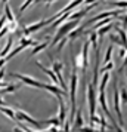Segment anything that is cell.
<instances>
[{
    "instance_id": "obj_46",
    "label": "cell",
    "mask_w": 127,
    "mask_h": 132,
    "mask_svg": "<svg viewBox=\"0 0 127 132\" xmlns=\"http://www.w3.org/2000/svg\"><path fill=\"white\" fill-rule=\"evenodd\" d=\"M0 3H2V5H3V6H5V5H6V3H7V0H2V2H0Z\"/></svg>"
},
{
    "instance_id": "obj_40",
    "label": "cell",
    "mask_w": 127,
    "mask_h": 132,
    "mask_svg": "<svg viewBox=\"0 0 127 132\" xmlns=\"http://www.w3.org/2000/svg\"><path fill=\"white\" fill-rule=\"evenodd\" d=\"M121 21H123V24H124V28H127V15L126 16H121Z\"/></svg>"
},
{
    "instance_id": "obj_25",
    "label": "cell",
    "mask_w": 127,
    "mask_h": 132,
    "mask_svg": "<svg viewBox=\"0 0 127 132\" xmlns=\"http://www.w3.org/2000/svg\"><path fill=\"white\" fill-rule=\"evenodd\" d=\"M0 111H2V113H5L11 120H16V117H15V111H13L12 108H9V107H7V108L6 107H0Z\"/></svg>"
},
{
    "instance_id": "obj_45",
    "label": "cell",
    "mask_w": 127,
    "mask_h": 132,
    "mask_svg": "<svg viewBox=\"0 0 127 132\" xmlns=\"http://www.w3.org/2000/svg\"><path fill=\"white\" fill-rule=\"evenodd\" d=\"M86 3H87V5H90V3H93V2H96V0H84Z\"/></svg>"
},
{
    "instance_id": "obj_18",
    "label": "cell",
    "mask_w": 127,
    "mask_h": 132,
    "mask_svg": "<svg viewBox=\"0 0 127 132\" xmlns=\"http://www.w3.org/2000/svg\"><path fill=\"white\" fill-rule=\"evenodd\" d=\"M73 126L74 129H79L83 126V116H81V110L79 108V111H75V116H74V120H73Z\"/></svg>"
},
{
    "instance_id": "obj_24",
    "label": "cell",
    "mask_w": 127,
    "mask_h": 132,
    "mask_svg": "<svg viewBox=\"0 0 127 132\" xmlns=\"http://www.w3.org/2000/svg\"><path fill=\"white\" fill-rule=\"evenodd\" d=\"M90 43H92V48L95 51V54H99V51H97V33L96 31H92L90 34Z\"/></svg>"
},
{
    "instance_id": "obj_13",
    "label": "cell",
    "mask_w": 127,
    "mask_h": 132,
    "mask_svg": "<svg viewBox=\"0 0 127 132\" xmlns=\"http://www.w3.org/2000/svg\"><path fill=\"white\" fill-rule=\"evenodd\" d=\"M44 89H47L49 92L55 94V96H62V95H67V90H64L62 88H58L56 85H49V83H44Z\"/></svg>"
},
{
    "instance_id": "obj_4",
    "label": "cell",
    "mask_w": 127,
    "mask_h": 132,
    "mask_svg": "<svg viewBox=\"0 0 127 132\" xmlns=\"http://www.w3.org/2000/svg\"><path fill=\"white\" fill-rule=\"evenodd\" d=\"M9 76H11V77L18 79V80H21L24 85H28V86H33V88H38V89H44V83L38 82L37 79L30 77V76H25V74H21V73H11Z\"/></svg>"
},
{
    "instance_id": "obj_19",
    "label": "cell",
    "mask_w": 127,
    "mask_h": 132,
    "mask_svg": "<svg viewBox=\"0 0 127 132\" xmlns=\"http://www.w3.org/2000/svg\"><path fill=\"white\" fill-rule=\"evenodd\" d=\"M12 46H13V37L11 36L9 39H7V43L5 45V48H3V51L0 52V58H3V56H6L11 51H12Z\"/></svg>"
},
{
    "instance_id": "obj_29",
    "label": "cell",
    "mask_w": 127,
    "mask_h": 132,
    "mask_svg": "<svg viewBox=\"0 0 127 132\" xmlns=\"http://www.w3.org/2000/svg\"><path fill=\"white\" fill-rule=\"evenodd\" d=\"M33 2H34V0H25L24 3H22V6L19 7V15H21V13H24L25 11H27V7L30 6V5L33 3Z\"/></svg>"
},
{
    "instance_id": "obj_14",
    "label": "cell",
    "mask_w": 127,
    "mask_h": 132,
    "mask_svg": "<svg viewBox=\"0 0 127 132\" xmlns=\"http://www.w3.org/2000/svg\"><path fill=\"white\" fill-rule=\"evenodd\" d=\"M37 67H38V68H42V70H43V73H46V74H47L49 77L52 79V82H53L55 85H59V80H58V76L55 74V71L52 70V68H46V67H43L42 64H40V62H37Z\"/></svg>"
},
{
    "instance_id": "obj_39",
    "label": "cell",
    "mask_w": 127,
    "mask_h": 132,
    "mask_svg": "<svg viewBox=\"0 0 127 132\" xmlns=\"http://www.w3.org/2000/svg\"><path fill=\"white\" fill-rule=\"evenodd\" d=\"M126 67H127V54H126V58H124V61H123V65H121V68H120V70L123 71V70H124Z\"/></svg>"
},
{
    "instance_id": "obj_28",
    "label": "cell",
    "mask_w": 127,
    "mask_h": 132,
    "mask_svg": "<svg viewBox=\"0 0 127 132\" xmlns=\"http://www.w3.org/2000/svg\"><path fill=\"white\" fill-rule=\"evenodd\" d=\"M112 70H114V62H112V61H109V62H106V64H105L101 70H99V73H101V74H103V73L112 71Z\"/></svg>"
},
{
    "instance_id": "obj_34",
    "label": "cell",
    "mask_w": 127,
    "mask_h": 132,
    "mask_svg": "<svg viewBox=\"0 0 127 132\" xmlns=\"http://www.w3.org/2000/svg\"><path fill=\"white\" fill-rule=\"evenodd\" d=\"M111 42H112V43H117V45H121V46H123V43H121V40H120V37H118V36L111 34Z\"/></svg>"
},
{
    "instance_id": "obj_12",
    "label": "cell",
    "mask_w": 127,
    "mask_h": 132,
    "mask_svg": "<svg viewBox=\"0 0 127 132\" xmlns=\"http://www.w3.org/2000/svg\"><path fill=\"white\" fill-rule=\"evenodd\" d=\"M24 83H7L6 86L0 88V94H13L21 88Z\"/></svg>"
},
{
    "instance_id": "obj_1",
    "label": "cell",
    "mask_w": 127,
    "mask_h": 132,
    "mask_svg": "<svg viewBox=\"0 0 127 132\" xmlns=\"http://www.w3.org/2000/svg\"><path fill=\"white\" fill-rule=\"evenodd\" d=\"M79 21L80 19H73V21H65L64 24H62V27H61L59 30H58V33L55 34V37L50 40V45L52 46H55V45H58V42H59L62 37L68 36V33L71 30H74L75 28V25H79Z\"/></svg>"
},
{
    "instance_id": "obj_38",
    "label": "cell",
    "mask_w": 127,
    "mask_h": 132,
    "mask_svg": "<svg viewBox=\"0 0 127 132\" xmlns=\"http://www.w3.org/2000/svg\"><path fill=\"white\" fill-rule=\"evenodd\" d=\"M112 123H114V128H115V131H117V132H124V131H123V128H121L117 122H112Z\"/></svg>"
},
{
    "instance_id": "obj_6",
    "label": "cell",
    "mask_w": 127,
    "mask_h": 132,
    "mask_svg": "<svg viewBox=\"0 0 127 132\" xmlns=\"http://www.w3.org/2000/svg\"><path fill=\"white\" fill-rule=\"evenodd\" d=\"M49 58L52 60V70L55 71V74L58 76V80H59V86L64 90H67V86H65V80H64V76H62V68H64V64L62 62H58V61H53V56L49 55Z\"/></svg>"
},
{
    "instance_id": "obj_26",
    "label": "cell",
    "mask_w": 127,
    "mask_h": 132,
    "mask_svg": "<svg viewBox=\"0 0 127 132\" xmlns=\"http://www.w3.org/2000/svg\"><path fill=\"white\" fill-rule=\"evenodd\" d=\"M111 6L120 7V9H126L127 7V0H115V2H109Z\"/></svg>"
},
{
    "instance_id": "obj_15",
    "label": "cell",
    "mask_w": 127,
    "mask_h": 132,
    "mask_svg": "<svg viewBox=\"0 0 127 132\" xmlns=\"http://www.w3.org/2000/svg\"><path fill=\"white\" fill-rule=\"evenodd\" d=\"M84 28H86V24H81V25H79L77 28L71 30L70 33H68V39H70L71 42H73V40H75V39H77V37H79L83 31H84Z\"/></svg>"
},
{
    "instance_id": "obj_20",
    "label": "cell",
    "mask_w": 127,
    "mask_h": 132,
    "mask_svg": "<svg viewBox=\"0 0 127 132\" xmlns=\"http://www.w3.org/2000/svg\"><path fill=\"white\" fill-rule=\"evenodd\" d=\"M114 27H115V24H112V22H109V24H106V25H103V27H101V28L96 31V33H97V37H103L105 34H106V33H109V31L112 30Z\"/></svg>"
},
{
    "instance_id": "obj_9",
    "label": "cell",
    "mask_w": 127,
    "mask_h": 132,
    "mask_svg": "<svg viewBox=\"0 0 127 132\" xmlns=\"http://www.w3.org/2000/svg\"><path fill=\"white\" fill-rule=\"evenodd\" d=\"M120 13H123V9H117V11H108V12H102L99 13V15H96V16H93V18H90L89 21H87V24H93V22H97V21H101V19H105V18H109V16H118Z\"/></svg>"
},
{
    "instance_id": "obj_2",
    "label": "cell",
    "mask_w": 127,
    "mask_h": 132,
    "mask_svg": "<svg viewBox=\"0 0 127 132\" xmlns=\"http://www.w3.org/2000/svg\"><path fill=\"white\" fill-rule=\"evenodd\" d=\"M71 88H70V94H71V116L68 122H73L75 111H77V104H75V92H77V85H79V77H77V68H74L71 73Z\"/></svg>"
},
{
    "instance_id": "obj_16",
    "label": "cell",
    "mask_w": 127,
    "mask_h": 132,
    "mask_svg": "<svg viewBox=\"0 0 127 132\" xmlns=\"http://www.w3.org/2000/svg\"><path fill=\"white\" fill-rule=\"evenodd\" d=\"M50 40H52L50 37H46V40H44L43 43H38L37 46H34V49L31 51V55H37V54H40L43 49H46V48L49 46V45H50Z\"/></svg>"
},
{
    "instance_id": "obj_41",
    "label": "cell",
    "mask_w": 127,
    "mask_h": 132,
    "mask_svg": "<svg viewBox=\"0 0 127 132\" xmlns=\"http://www.w3.org/2000/svg\"><path fill=\"white\" fill-rule=\"evenodd\" d=\"M13 132H25V131L22 128H18V126H16V128H13Z\"/></svg>"
},
{
    "instance_id": "obj_42",
    "label": "cell",
    "mask_w": 127,
    "mask_h": 132,
    "mask_svg": "<svg viewBox=\"0 0 127 132\" xmlns=\"http://www.w3.org/2000/svg\"><path fill=\"white\" fill-rule=\"evenodd\" d=\"M38 2H46L47 5H50L52 2H55V0H37V2H34V3H38Z\"/></svg>"
},
{
    "instance_id": "obj_8",
    "label": "cell",
    "mask_w": 127,
    "mask_h": 132,
    "mask_svg": "<svg viewBox=\"0 0 127 132\" xmlns=\"http://www.w3.org/2000/svg\"><path fill=\"white\" fill-rule=\"evenodd\" d=\"M112 100H114V105H115V111H117V117H118V123L123 125L124 120H123V114H121V105H120V90L117 88V82L114 80V94H112Z\"/></svg>"
},
{
    "instance_id": "obj_30",
    "label": "cell",
    "mask_w": 127,
    "mask_h": 132,
    "mask_svg": "<svg viewBox=\"0 0 127 132\" xmlns=\"http://www.w3.org/2000/svg\"><path fill=\"white\" fill-rule=\"evenodd\" d=\"M44 123L52 125V126H61V122H59L58 117H52V119H49V120H44Z\"/></svg>"
},
{
    "instance_id": "obj_23",
    "label": "cell",
    "mask_w": 127,
    "mask_h": 132,
    "mask_svg": "<svg viewBox=\"0 0 127 132\" xmlns=\"http://www.w3.org/2000/svg\"><path fill=\"white\" fill-rule=\"evenodd\" d=\"M5 16H6L7 22H16V19H15V16H13L12 9H11L9 5H5Z\"/></svg>"
},
{
    "instance_id": "obj_5",
    "label": "cell",
    "mask_w": 127,
    "mask_h": 132,
    "mask_svg": "<svg viewBox=\"0 0 127 132\" xmlns=\"http://www.w3.org/2000/svg\"><path fill=\"white\" fill-rule=\"evenodd\" d=\"M15 117H16V120H19V122H25L27 125H31L33 128H36V129H42L43 125L40 123V122H37L36 119H33L28 113H25V111H22V110H16L15 111Z\"/></svg>"
},
{
    "instance_id": "obj_32",
    "label": "cell",
    "mask_w": 127,
    "mask_h": 132,
    "mask_svg": "<svg viewBox=\"0 0 127 132\" xmlns=\"http://www.w3.org/2000/svg\"><path fill=\"white\" fill-rule=\"evenodd\" d=\"M77 131L79 132H95V128H93V126H81Z\"/></svg>"
},
{
    "instance_id": "obj_44",
    "label": "cell",
    "mask_w": 127,
    "mask_h": 132,
    "mask_svg": "<svg viewBox=\"0 0 127 132\" xmlns=\"http://www.w3.org/2000/svg\"><path fill=\"white\" fill-rule=\"evenodd\" d=\"M120 56L123 58V56H126V49H121L120 51Z\"/></svg>"
},
{
    "instance_id": "obj_33",
    "label": "cell",
    "mask_w": 127,
    "mask_h": 132,
    "mask_svg": "<svg viewBox=\"0 0 127 132\" xmlns=\"http://www.w3.org/2000/svg\"><path fill=\"white\" fill-rule=\"evenodd\" d=\"M120 98L127 104V89H126V88H121V90H120Z\"/></svg>"
},
{
    "instance_id": "obj_17",
    "label": "cell",
    "mask_w": 127,
    "mask_h": 132,
    "mask_svg": "<svg viewBox=\"0 0 127 132\" xmlns=\"http://www.w3.org/2000/svg\"><path fill=\"white\" fill-rule=\"evenodd\" d=\"M115 30H117V33H118V37H120L121 43H123V46H124V49L127 51V31H124L123 28H120V27H117V24H115L114 27Z\"/></svg>"
},
{
    "instance_id": "obj_31",
    "label": "cell",
    "mask_w": 127,
    "mask_h": 132,
    "mask_svg": "<svg viewBox=\"0 0 127 132\" xmlns=\"http://www.w3.org/2000/svg\"><path fill=\"white\" fill-rule=\"evenodd\" d=\"M111 56H112V46H109V48L106 49V54H105V61H103V62H105V64H106V62H109V61H111Z\"/></svg>"
},
{
    "instance_id": "obj_3",
    "label": "cell",
    "mask_w": 127,
    "mask_h": 132,
    "mask_svg": "<svg viewBox=\"0 0 127 132\" xmlns=\"http://www.w3.org/2000/svg\"><path fill=\"white\" fill-rule=\"evenodd\" d=\"M58 18L56 15H53V16H50V18L47 19H44V21H38V22H36V24H33V25H27V27H24V30H22V36H30L31 33H34V31H38L40 28H43L44 25H49V24H52L55 19Z\"/></svg>"
},
{
    "instance_id": "obj_22",
    "label": "cell",
    "mask_w": 127,
    "mask_h": 132,
    "mask_svg": "<svg viewBox=\"0 0 127 132\" xmlns=\"http://www.w3.org/2000/svg\"><path fill=\"white\" fill-rule=\"evenodd\" d=\"M24 46H21V45H18V46H16V48H12V51H11V52H9V54L6 55V56H5V58H6L7 61H11L13 58V56H15V55L16 54H19V52H22V51H24Z\"/></svg>"
},
{
    "instance_id": "obj_21",
    "label": "cell",
    "mask_w": 127,
    "mask_h": 132,
    "mask_svg": "<svg viewBox=\"0 0 127 132\" xmlns=\"http://www.w3.org/2000/svg\"><path fill=\"white\" fill-rule=\"evenodd\" d=\"M18 45L27 48V46H37V42H36V40H33V39H27V36H21Z\"/></svg>"
},
{
    "instance_id": "obj_10",
    "label": "cell",
    "mask_w": 127,
    "mask_h": 132,
    "mask_svg": "<svg viewBox=\"0 0 127 132\" xmlns=\"http://www.w3.org/2000/svg\"><path fill=\"white\" fill-rule=\"evenodd\" d=\"M89 48H90V42H84L83 49H81V58H83V68L81 71L86 73L87 67H89Z\"/></svg>"
},
{
    "instance_id": "obj_11",
    "label": "cell",
    "mask_w": 127,
    "mask_h": 132,
    "mask_svg": "<svg viewBox=\"0 0 127 132\" xmlns=\"http://www.w3.org/2000/svg\"><path fill=\"white\" fill-rule=\"evenodd\" d=\"M58 98V101H59V122L61 125H64L65 123V117H67V108H65V102L62 100V96H56Z\"/></svg>"
},
{
    "instance_id": "obj_27",
    "label": "cell",
    "mask_w": 127,
    "mask_h": 132,
    "mask_svg": "<svg viewBox=\"0 0 127 132\" xmlns=\"http://www.w3.org/2000/svg\"><path fill=\"white\" fill-rule=\"evenodd\" d=\"M108 80H109V73H103L102 80H101V83H99V90H105V88H106V83H108Z\"/></svg>"
},
{
    "instance_id": "obj_35",
    "label": "cell",
    "mask_w": 127,
    "mask_h": 132,
    "mask_svg": "<svg viewBox=\"0 0 127 132\" xmlns=\"http://www.w3.org/2000/svg\"><path fill=\"white\" fill-rule=\"evenodd\" d=\"M6 34H9V27H7V25H5V27L0 30V39H2L3 36H6Z\"/></svg>"
},
{
    "instance_id": "obj_36",
    "label": "cell",
    "mask_w": 127,
    "mask_h": 132,
    "mask_svg": "<svg viewBox=\"0 0 127 132\" xmlns=\"http://www.w3.org/2000/svg\"><path fill=\"white\" fill-rule=\"evenodd\" d=\"M70 129H71V125H70V122H65L64 123V131H61V132H70Z\"/></svg>"
},
{
    "instance_id": "obj_37",
    "label": "cell",
    "mask_w": 127,
    "mask_h": 132,
    "mask_svg": "<svg viewBox=\"0 0 127 132\" xmlns=\"http://www.w3.org/2000/svg\"><path fill=\"white\" fill-rule=\"evenodd\" d=\"M5 25H6V16H5V15H3V16H2V18H0V30H2V28H3V27H5Z\"/></svg>"
},
{
    "instance_id": "obj_43",
    "label": "cell",
    "mask_w": 127,
    "mask_h": 132,
    "mask_svg": "<svg viewBox=\"0 0 127 132\" xmlns=\"http://www.w3.org/2000/svg\"><path fill=\"white\" fill-rule=\"evenodd\" d=\"M0 107H6V102H5L3 98H0Z\"/></svg>"
},
{
    "instance_id": "obj_7",
    "label": "cell",
    "mask_w": 127,
    "mask_h": 132,
    "mask_svg": "<svg viewBox=\"0 0 127 132\" xmlns=\"http://www.w3.org/2000/svg\"><path fill=\"white\" fill-rule=\"evenodd\" d=\"M87 100H89V113L90 117L96 114V96H95V86L93 83L87 85Z\"/></svg>"
}]
</instances>
